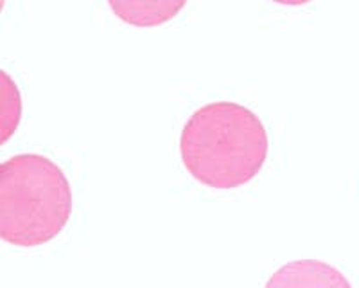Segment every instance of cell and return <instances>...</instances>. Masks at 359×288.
Wrapping results in <instances>:
<instances>
[{"instance_id": "1", "label": "cell", "mask_w": 359, "mask_h": 288, "mask_svg": "<svg viewBox=\"0 0 359 288\" xmlns=\"http://www.w3.org/2000/svg\"><path fill=\"white\" fill-rule=\"evenodd\" d=\"M269 139L259 115L232 101H214L194 110L180 136L182 164L194 181L237 190L264 168Z\"/></svg>"}, {"instance_id": "2", "label": "cell", "mask_w": 359, "mask_h": 288, "mask_svg": "<svg viewBox=\"0 0 359 288\" xmlns=\"http://www.w3.org/2000/svg\"><path fill=\"white\" fill-rule=\"evenodd\" d=\"M72 216V185L56 162L18 153L0 168V238L34 249L62 235Z\"/></svg>"}, {"instance_id": "3", "label": "cell", "mask_w": 359, "mask_h": 288, "mask_svg": "<svg viewBox=\"0 0 359 288\" xmlns=\"http://www.w3.org/2000/svg\"><path fill=\"white\" fill-rule=\"evenodd\" d=\"M111 13L133 27H158L182 13L189 0H107Z\"/></svg>"}, {"instance_id": "4", "label": "cell", "mask_w": 359, "mask_h": 288, "mask_svg": "<svg viewBox=\"0 0 359 288\" xmlns=\"http://www.w3.org/2000/svg\"><path fill=\"white\" fill-rule=\"evenodd\" d=\"M351 287V281L338 268L323 261L304 259L278 268L266 287Z\"/></svg>"}, {"instance_id": "5", "label": "cell", "mask_w": 359, "mask_h": 288, "mask_svg": "<svg viewBox=\"0 0 359 288\" xmlns=\"http://www.w3.org/2000/svg\"><path fill=\"white\" fill-rule=\"evenodd\" d=\"M2 79H4V117H2V143H8L9 137L17 132L18 123H20L22 114V103H20V92H18L17 85L9 78L8 72H2Z\"/></svg>"}, {"instance_id": "6", "label": "cell", "mask_w": 359, "mask_h": 288, "mask_svg": "<svg viewBox=\"0 0 359 288\" xmlns=\"http://www.w3.org/2000/svg\"><path fill=\"white\" fill-rule=\"evenodd\" d=\"M271 2H275V4H278V6H290V8H300V6L309 4V2H313V0H271Z\"/></svg>"}]
</instances>
